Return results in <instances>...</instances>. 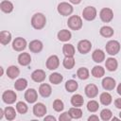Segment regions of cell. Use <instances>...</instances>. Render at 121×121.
Instances as JSON below:
<instances>
[{"instance_id":"30","label":"cell","mask_w":121,"mask_h":121,"mask_svg":"<svg viewBox=\"0 0 121 121\" xmlns=\"http://www.w3.org/2000/svg\"><path fill=\"white\" fill-rule=\"evenodd\" d=\"M4 112H5V116L8 120L11 121L13 120L15 117H16V112H15V110L12 108V107H7L5 110H4Z\"/></svg>"},{"instance_id":"31","label":"cell","mask_w":121,"mask_h":121,"mask_svg":"<svg viewBox=\"0 0 121 121\" xmlns=\"http://www.w3.org/2000/svg\"><path fill=\"white\" fill-rule=\"evenodd\" d=\"M62 79H63V77L59 73H52L49 76V81L53 84H59L62 81Z\"/></svg>"},{"instance_id":"1","label":"cell","mask_w":121,"mask_h":121,"mask_svg":"<svg viewBox=\"0 0 121 121\" xmlns=\"http://www.w3.org/2000/svg\"><path fill=\"white\" fill-rule=\"evenodd\" d=\"M46 24V18L43 13H35L31 18V25L35 29H42Z\"/></svg>"},{"instance_id":"45","label":"cell","mask_w":121,"mask_h":121,"mask_svg":"<svg viewBox=\"0 0 121 121\" xmlns=\"http://www.w3.org/2000/svg\"><path fill=\"white\" fill-rule=\"evenodd\" d=\"M72 4H75V5H78V4H79L80 2H81V0H69Z\"/></svg>"},{"instance_id":"18","label":"cell","mask_w":121,"mask_h":121,"mask_svg":"<svg viewBox=\"0 0 121 121\" xmlns=\"http://www.w3.org/2000/svg\"><path fill=\"white\" fill-rule=\"evenodd\" d=\"M31 61V57L28 53H21L18 57V62L19 64L23 65V66H26L30 63Z\"/></svg>"},{"instance_id":"22","label":"cell","mask_w":121,"mask_h":121,"mask_svg":"<svg viewBox=\"0 0 121 121\" xmlns=\"http://www.w3.org/2000/svg\"><path fill=\"white\" fill-rule=\"evenodd\" d=\"M83 103H84V99H83L82 95H79V94L74 95L71 98V104L74 107H80V106L83 105Z\"/></svg>"},{"instance_id":"40","label":"cell","mask_w":121,"mask_h":121,"mask_svg":"<svg viewBox=\"0 0 121 121\" xmlns=\"http://www.w3.org/2000/svg\"><path fill=\"white\" fill-rule=\"evenodd\" d=\"M64 106H63V102L60 99H56L53 102V109L56 112H61L63 110Z\"/></svg>"},{"instance_id":"44","label":"cell","mask_w":121,"mask_h":121,"mask_svg":"<svg viewBox=\"0 0 121 121\" xmlns=\"http://www.w3.org/2000/svg\"><path fill=\"white\" fill-rule=\"evenodd\" d=\"M88 120L89 121H98V116H96V115H91L89 118H88Z\"/></svg>"},{"instance_id":"28","label":"cell","mask_w":121,"mask_h":121,"mask_svg":"<svg viewBox=\"0 0 121 121\" xmlns=\"http://www.w3.org/2000/svg\"><path fill=\"white\" fill-rule=\"evenodd\" d=\"M26 86H27V81L26 78H19L14 83V88L17 91H23L26 88Z\"/></svg>"},{"instance_id":"6","label":"cell","mask_w":121,"mask_h":121,"mask_svg":"<svg viewBox=\"0 0 121 121\" xmlns=\"http://www.w3.org/2000/svg\"><path fill=\"white\" fill-rule=\"evenodd\" d=\"M99 17L100 19L104 22V23H109L112 20L113 18V12L111 9L109 8H104L100 10V13H99Z\"/></svg>"},{"instance_id":"23","label":"cell","mask_w":121,"mask_h":121,"mask_svg":"<svg viewBox=\"0 0 121 121\" xmlns=\"http://www.w3.org/2000/svg\"><path fill=\"white\" fill-rule=\"evenodd\" d=\"M71 32L67 29H61L60 31L58 32V39L61 42H67L71 39Z\"/></svg>"},{"instance_id":"29","label":"cell","mask_w":121,"mask_h":121,"mask_svg":"<svg viewBox=\"0 0 121 121\" xmlns=\"http://www.w3.org/2000/svg\"><path fill=\"white\" fill-rule=\"evenodd\" d=\"M78 82H77L76 80H74V79L67 80L66 83H65V89H66L67 92H70V93L75 92V91L78 89Z\"/></svg>"},{"instance_id":"2","label":"cell","mask_w":121,"mask_h":121,"mask_svg":"<svg viewBox=\"0 0 121 121\" xmlns=\"http://www.w3.org/2000/svg\"><path fill=\"white\" fill-rule=\"evenodd\" d=\"M67 25H68V26L71 29H73V30H78L82 26V20L78 15H72V16L69 17V19L67 21Z\"/></svg>"},{"instance_id":"27","label":"cell","mask_w":121,"mask_h":121,"mask_svg":"<svg viewBox=\"0 0 121 121\" xmlns=\"http://www.w3.org/2000/svg\"><path fill=\"white\" fill-rule=\"evenodd\" d=\"M99 33L101 36L105 37V38H109V37H112L113 35V29L111 27V26H104L100 28L99 30Z\"/></svg>"},{"instance_id":"35","label":"cell","mask_w":121,"mask_h":121,"mask_svg":"<svg viewBox=\"0 0 121 121\" xmlns=\"http://www.w3.org/2000/svg\"><path fill=\"white\" fill-rule=\"evenodd\" d=\"M69 112H70L72 118H75V119H78V118H80L82 116V111L80 109H78V107L70 108Z\"/></svg>"},{"instance_id":"41","label":"cell","mask_w":121,"mask_h":121,"mask_svg":"<svg viewBox=\"0 0 121 121\" xmlns=\"http://www.w3.org/2000/svg\"><path fill=\"white\" fill-rule=\"evenodd\" d=\"M59 119H60V121H70L72 119V116L69 112H65L60 115Z\"/></svg>"},{"instance_id":"42","label":"cell","mask_w":121,"mask_h":121,"mask_svg":"<svg viewBox=\"0 0 121 121\" xmlns=\"http://www.w3.org/2000/svg\"><path fill=\"white\" fill-rule=\"evenodd\" d=\"M114 106L117 109H121V98H117L114 100Z\"/></svg>"},{"instance_id":"24","label":"cell","mask_w":121,"mask_h":121,"mask_svg":"<svg viewBox=\"0 0 121 121\" xmlns=\"http://www.w3.org/2000/svg\"><path fill=\"white\" fill-rule=\"evenodd\" d=\"M10 41H11V34L9 31H5V30L1 31V33H0V43L3 45H6Z\"/></svg>"},{"instance_id":"14","label":"cell","mask_w":121,"mask_h":121,"mask_svg":"<svg viewBox=\"0 0 121 121\" xmlns=\"http://www.w3.org/2000/svg\"><path fill=\"white\" fill-rule=\"evenodd\" d=\"M37 92L35 89H28L25 93V99L28 103H34L37 100Z\"/></svg>"},{"instance_id":"8","label":"cell","mask_w":121,"mask_h":121,"mask_svg":"<svg viewBox=\"0 0 121 121\" xmlns=\"http://www.w3.org/2000/svg\"><path fill=\"white\" fill-rule=\"evenodd\" d=\"M92 48V43L88 40H81L78 43V50L81 54H87Z\"/></svg>"},{"instance_id":"37","label":"cell","mask_w":121,"mask_h":121,"mask_svg":"<svg viewBox=\"0 0 121 121\" xmlns=\"http://www.w3.org/2000/svg\"><path fill=\"white\" fill-rule=\"evenodd\" d=\"M112 111L109 110V109H104V110H102L101 112H100V117H101V119L104 120V121L110 120V119L112 118Z\"/></svg>"},{"instance_id":"32","label":"cell","mask_w":121,"mask_h":121,"mask_svg":"<svg viewBox=\"0 0 121 121\" xmlns=\"http://www.w3.org/2000/svg\"><path fill=\"white\" fill-rule=\"evenodd\" d=\"M100 102L103 104V105H110L111 103H112V95L109 94V93H102L101 95H100Z\"/></svg>"},{"instance_id":"15","label":"cell","mask_w":121,"mask_h":121,"mask_svg":"<svg viewBox=\"0 0 121 121\" xmlns=\"http://www.w3.org/2000/svg\"><path fill=\"white\" fill-rule=\"evenodd\" d=\"M102 87L105 90H113L115 87V80L111 77H106L102 80Z\"/></svg>"},{"instance_id":"39","label":"cell","mask_w":121,"mask_h":121,"mask_svg":"<svg viewBox=\"0 0 121 121\" xmlns=\"http://www.w3.org/2000/svg\"><path fill=\"white\" fill-rule=\"evenodd\" d=\"M16 110L18 111L19 113L24 114V113H26L27 112V106H26V104L25 102L20 101V102H17V104H16Z\"/></svg>"},{"instance_id":"4","label":"cell","mask_w":121,"mask_h":121,"mask_svg":"<svg viewBox=\"0 0 121 121\" xmlns=\"http://www.w3.org/2000/svg\"><path fill=\"white\" fill-rule=\"evenodd\" d=\"M58 12L62 16H68L73 12V7L66 2H61L58 5Z\"/></svg>"},{"instance_id":"7","label":"cell","mask_w":121,"mask_h":121,"mask_svg":"<svg viewBox=\"0 0 121 121\" xmlns=\"http://www.w3.org/2000/svg\"><path fill=\"white\" fill-rule=\"evenodd\" d=\"M2 99H3V101H4L5 103H7V104H12V103H14L15 100L17 99V95H16V94H15L13 91H11V90H7V91H5V92L3 93V95H2Z\"/></svg>"},{"instance_id":"19","label":"cell","mask_w":121,"mask_h":121,"mask_svg":"<svg viewBox=\"0 0 121 121\" xmlns=\"http://www.w3.org/2000/svg\"><path fill=\"white\" fill-rule=\"evenodd\" d=\"M92 58L95 62H102L105 59V53L101 49H95L92 54Z\"/></svg>"},{"instance_id":"46","label":"cell","mask_w":121,"mask_h":121,"mask_svg":"<svg viewBox=\"0 0 121 121\" xmlns=\"http://www.w3.org/2000/svg\"><path fill=\"white\" fill-rule=\"evenodd\" d=\"M117 93H118V95H121V83L117 86Z\"/></svg>"},{"instance_id":"3","label":"cell","mask_w":121,"mask_h":121,"mask_svg":"<svg viewBox=\"0 0 121 121\" xmlns=\"http://www.w3.org/2000/svg\"><path fill=\"white\" fill-rule=\"evenodd\" d=\"M120 50V43L115 41V40H112L109 41L106 44V51L109 55H116Z\"/></svg>"},{"instance_id":"11","label":"cell","mask_w":121,"mask_h":121,"mask_svg":"<svg viewBox=\"0 0 121 121\" xmlns=\"http://www.w3.org/2000/svg\"><path fill=\"white\" fill-rule=\"evenodd\" d=\"M84 91H85V95L88 97H90V98L95 97L97 95V94H98V88L95 84H88V85H86Z\"/></svg>"},{"instance_id":"10","label":"cell","mask_w":121,"mask_h":121,"mask_svg":"<svg viewBox=\"0 0 121 121\" xmlns=\"http://www.w3.org/2000/svg\"><path fill=\"white\" fill-rule=\"evenodd\" d=\"M26 41L21 37L16 38L12 43V47L16 51H22L26 48Z\"/></svg>"},{"instance_id":"43","label":"cell","mask_w":121,"mask_h":121,"mask_svg":"<svg viewBox=\"0 0 121 121\" xmlns=\"http://www.w3.org/2000/svg\"><path fill=\"white\" fill-rule=\"evenodd\" d=\"M48 120H52V121H56V118L52 115H48V116H45L44 117V121H48Z\"/></svg>"},{"instance_id":"9","label":"cell","mask_w":121,"mask_h":121,"mask_svg":"<svg viewBox=\"0 0 121 121\" xmlns=\"http://www.w3.org/2000/svg\"><path fill=\"white\" fill-rule=\"evenodd\" d=\"M60 65V60L56 55L50 56L46 60V68L49 70H55Z\"/></svg>"},{"instance_id":"5","label":"cell","mask_w":121,"mask_h":121,"mask_svg":"<svg viewBox=\"0 0 121 121\" xmlns=\"http://www.w3.org/2000/svg\"><path fill=\"white\" fill-rule=\"evenodd\" d=\"M82 16L87 21H93L96 17V9L94 7H86L82 11Z\"/></svg>"},{"instance_id":"48","label":"cell","mask_w":121,"mask_h":121,"mask_svg":"<svg viewBox=\"0 0 121 121\" xmlns=\"http://www.w3.org/2000/svg\"><path fill=\"white\" fill-rule=\"evenodd\" d=\"M119 116H120V118H121V112H120V113H119Z\"/></svg>"},{"instance_id":"12","label":"cell","mask_w":121,"mask_h":121,"mask_svg":"<svg viewBox=\"0 0 121 121\" xmlns=\"http://www.w3.org/2000/svg\"><path fill=\"white\" fill-rule=\"evenodd\" d=\"M33 113L37 117H42L46 113V107L43 103H36L33 106Z\"/></svg>"},{"instance_id":"36","label":"cell","mask_w":121,"mask_h":121,"mask_svg":"<svg viewBox=\"0 0 121 121\" xmlns=\"http://www.w3.org/2000/svg\"><path fill=\"white\" fill-rule=\"evenodd\" d=\"M62 64L66 69H72L75 65V59L73 57H65L62 61Z\"/></svg>"},{"instance_id":"17","label":"cell","mask_w":121,"mask_h":121,"mask_svg":"<svg viewBox=\"0 0 121 121\" xmlns=\"http://www.w3.org/2000/svg\"><path fill=\"white\" fill-rule=\"evenodd\" d=\"M51 92H52V89L49 84L43 83L39 87V93L43 97H48L51 95Z\"/></svg>"},{"instance_id":"13","label":"cell","mask_w":121,"mask_h":121,"mask_svg":"<svg viewBox=\"0 0 121 121\" xmlns=\"http://www.w3.org/2000/svg\"><path fill=\"white\" fill-rule=\"evenodd\" d=\"M31 78L35 82H42L45 79V72L41 69H37L32 72L31 74Z\"/></svg>"},{"instance_id":"47","label":"cell","mask_w":121,"mask_h":121,"mask_svg":"<svg viewBox=\"0 0 121 121\" xmlns=\"http://www.w3.org/2000/svg\"><path fill=\"white\" fill-rule=\"evenodd\" d=\"M3 114H5V112H4L3 109H0V119H2V117H3Z\"/></svg>"},{"instance_id":"20","label":"cell","mask_w":121,"mask_h":121,"mask_svg":"<svg viewBox=\"0 0 121 121\" xmlns=\"http://www.w3.org/2000/svg\"><path fill=\"white\" fill-rule=\"evenodd\" d=\"M19 74H20V70H19V68H18L17 66H15V65H11V66H9V67L7 69V75H8V77H9V78H11V79H14L15 78H17V77L19 76Z\"/></svg>"},{"instance_id":"34","label":"cell","mask_w":121,"mask_h":121,"mask_svg":"<svg viewBox=\"0 0 121 121\" xmlns=\"http://www.w3.org/2000/svg\"><path fill=\"white\" fill-rule=\"evenodd\" d=\"M77 76L80 79H87L89 78V70L85 67H80L77 72Z\"/></svg>"},{"instance_id":"38","label":"cell","mask_w":121,"mask_h":121,"mask_svg":"<svg viewBox=\"0 0 121 121\" xmlns=\"http://www.w3.org/2000/svg\"><path fill=\"white\" fill-rule=\"evenodd\" d=\"M98 108H99V105H98V103L95 100H91L87 104V110L89 112H96L98 110Z\"/></svg>"},{"instance_id":"25","label":"cell","mask_w":121,"mask_h":121,"mask_svg":"<svg viewBox=\"0 0 121 121\" xmlns=\"http://www.w3.org/2000/svg\"><path fill=\"white\" fill-rule=\"evenodd\" d=\"M62 52L65 57H73L75 55V47L70 43H65L62 47Z\"/></svg>"},{"instance_id":"33","label":"cell","mask_w":121,"mask_h":121,"mask_svg":"<svg viewBox=\"0 0 121 121\" xmlns=\"http://www.w3.org/2000/svg\"><path fill=\"white\" fill-rule=\"evenodd\" d=\"M104 74H105V70L101 66H97L96 65L92 69V75L95 78H101V77L104 76Z\"/></svg>"},{"instance_id":"26","label":"cell","mask_w":121,"mask_h":121,"mask_svg":"<svg viewBox=\"0 0 121 121\" xmlns=\"http://www.w3.org/2000/svg\"><path fill=\"white\" fill-rule=\"evenodd\" d=\"M0 8L2 9V11L6 12V13H9L12 11L13 9V5L11 2L8 1V0H5V1H2L1 4H0Z\"/></svg>"},{"instance_id":"16","label":"cell","mask_w":121,"mask_h":121,"mask_svg":"<svg viewBox=\"0 0 121 121\" xmlns=\"http://www.w3.org/2000/svg\"><path fill=\"white\" fill-rule=\"evenodd\" d=\"M28 47H29V50L31 52H33V53H39L43 49V43L39 40H33V41H31L29 43Z\"/></svg>"},{"instance_id":"21","label":"cell","mask_w":121,"mask_h":121,"mask_svg":"<svg viewBox=\"0 0 121 121\" xmlns=\"http://www.w3.org/2000/svg\"><path fill=\"white\" fill-rule=\"evenodd\" d=\"M105 65H106V68H107L109 71L112 72V71H115V70H116L118 63H117V60H116L114 58H108V59L106 60Z\"/></svg>"}]
</instances>
